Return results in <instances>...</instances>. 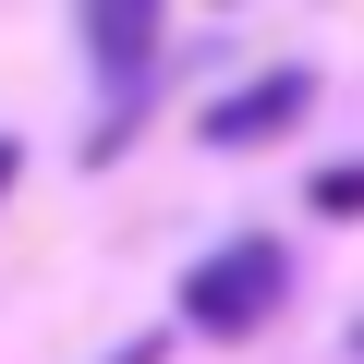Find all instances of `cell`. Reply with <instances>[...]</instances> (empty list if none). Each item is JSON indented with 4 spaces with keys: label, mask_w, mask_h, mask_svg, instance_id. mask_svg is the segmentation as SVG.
<instances>
[{
    "label": "cell",
    "mask_w": 364,
    "mask_h": 364,
    "mask_svg": "<svg viewBox=\"0 0 364 364\" xmlns=\"http://www.w3.org/2000/svg\"><path fill=\"white\" fill-rule=\"evenodd\" d=\"M13 170H25V146H13V134H0V195H13Z\"/></svg>",
    "instance_id": "5"
},
{
    "label": "cell",
    "mask_w": 364,
    "mask_h": 364,
    "mask_svg": "<svg viewBox=\"0 0 364 364\" xmlns=\"http://www.w3.org/2000/svg\"><path fill=\"white\" fill-rule=\"evenodd\" d=\"M158 37H170V25L146 13V0H97V13H85V61H97V85H109L122 109L158 85Z\"/></svg>",
    "instance_id": "3"
},
{
    "label": "cell",
    "mask_w": 364,
    "mask_h": 364,
    "mask_svg": "<svg viewBox=\"0 0 364 364\" xmlns=\"http://www.w3.org/2000/svg\"><path fill=\"white\" fill-rule=\"evenodd\" d=\"M352 352H364V316H352Z\"/></svg>",
    "instance_id": "7"
},
{
    "label": "cell",
    "mask_w": 364,
    "mask_h": 364,
    "mask_svg": "<svg viewBox=\"0 0 364 364\" xmlns=\"http://www.w3.org/2000/svg\"><path fill=\"white\" fill-rule=\"evenodd\" d=\"M316 207H328V219H364V158H352V170H316Z\"/></svg>",
    "instance_id": "4"
},
{
    "label": "cell",
    "mask_w": 364,
    "mask_h": 364,
    "mask_svg": "<svg viewBox=\"0 0 364 364\" xmlns=\"http://www.w3.org/2000/svg\"><path fill=\"white\" fill-rule=\"evenodd\" d=\"M304 109H316V73H304V61H279V73H255V85L207 97V122H195V134H207V146H267V134H291Z\"/></svg>",
    "instance_id": "2"
},
{
    "label": "cell",
    "mask_w": 364,
    "mask_h": 364,
    "mask_svg": "<svg viewBox=\"0 0 364 364\" xmlns=\"http://www.w3.org/2000/svg\"><path fill=\"white\" fill-rule=\"evenodd\" d=\"M109 364H158V340H122V352H109Z\"/></svg>",
    "instance_id": "6"
},
{
    "label": "cell",
    "mask_w": 364,
    "mask_h": 364,
    "mask_svg": "<svg viewBox=\"0 0 364 364\" xmlns=\"http://www.w3.org/2000/svg\"><path fill=\"white\" fill-rule=\"evenodd\" d=\"M279 304H291V255L279 243H219L182 279V328H207V340H255Z\"/></svg>",
    "instance_id": "1"
}]
</instances>
